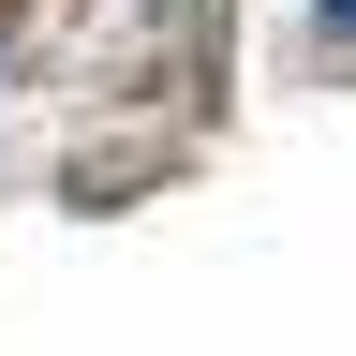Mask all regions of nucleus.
<instances>
[{
	"label": "nucleus",
	"mask_w": 356,
	"mask_h": 356,
	"mask_svg": "<svg viewBox=\"0 0 356 356\" xmlns=\"http://www.w3.org/2000/svg\"><path fill=\"white\" fill-rule=\"evenodd\" d=\"M327 15H341V30H356V0H327Z\"/></svg>",
	"instance_id": "obj_1"
}]
</instances>
